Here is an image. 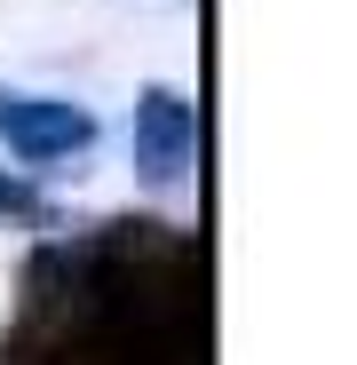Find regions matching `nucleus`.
I'll list each match as a JSON object with an SVG mask.
<instances>
[{
	"label": "nucleus",
	"mask_w": 357,
	"mask_h": 365,
	"mask_svg": "<svg viewBox=\"0 0 357 365\" xmlns=\"http://www.w3.org/2000/svg\"><path fill=\"white\" fill-rule=\"evenodd\" d=\"M128 151H135V175L151 182V191L191 182V167H199V103H191L183 88H143V96H135Z\"/></svg>",
	"instance_id": "1"
},
{
	"label": "nucleus",
	"mask_w": 357,
	"mask_h": 365,
	"mask_svg": "<svg viewBox=\"0 0 357 365\" xmlns=\"http://www.w3.org/2000/svg\"><path fill=\"white\" fill-rule=\"evenodd\" d=\"M95 143V119L64 96H24V88H0V151L24 159V167H56V159H80Z\"/></svg>",
	"instance_id": "2"
},
{
	"label": "nucleus",
	"mask_w": 357,
	"mask_h": 365,
	"mask_svg": "<svg viewBox=\"0 0 357 365\" xmlns=\"http://www.w3.org/2000/svg\"><path fill=\"white\" fill-rule=\"evenodd\" d=\"M0 215H16V222H40V199L24 191V182H9V175H0Z\"/></svg>",
	"instance_id": "3"
}]
</instances>
